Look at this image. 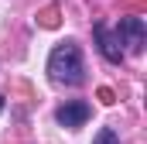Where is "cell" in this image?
Listing matches in <instances>:
<instances>
[{"instance_id": "4", "label": "cell", "mask_w": 147, "mask_h": 144, "mask_svg": "<svg viewBox=\"0 0 147 144\" xmlns=\"http://www.w3.org/2000/svg\"><path fill=\"white\" fill-rule=\"evenodd\" d=\"M92 31H96V41H99V55H103L106 62H113V65H120V62H123V48H120V38H116V31H110L103 21H99Z\"/></svg>"}, {"instance_id": "6", "label": "cell", "mask_w": 147, "mask_h": 144, "mask_svg": "<svg viewBox=\"0 0 147 144\" xmlns=\"http://www.w3.org/2000/svg\"><path fill=\"white\" fill-rule=\"evenodd\" d=\"M0 110H3V96H0Z\"/></svg>"}, {"instance_id": "5", "label": "cell", "mask_w": 147, "mask_h": 144, "mask_svg": "<svg viewBox=\"0 0 147 144\" xmlns=\"http://www.w3.org/2000/svg\"><path fill=\"white\" fill-rule=\"evenodd\" d=\"M92 144H120V137H116L113 127H99V134L92 137Z\"/></svg>"}, {"instance_id": "1", "label": "cell", "mask_w": 147, "mask_h": 144, "mask_svg": "<svg viewBox=\"0 0 147 144\" xmlns=\"http://www.w3.org/2000/svg\"><path fill=\"white\" fill-rule=\"evenodd\" d=\"M48 75L58 86H82L86 82V62H82V48L75 41H62L51 48L48 55Z\"/></svg>"}, {"instance_id": "3", "label": "cell", "mask_w": 147, "mask_h": 144, "mask_svg": "<svg viewBox=\"0 0 147 144\" xmlns=\"http://www.w3.org/2000/svg\"><path fill=\"white\" fill-rule=\"evenodd\" d=\"M89 117H92V107H89L86 100H69V103H62V107L55 110V120H58L62 127H69V130L82 127Z\"/></svg>"}, {"instance_id": "2", "label": "cell", "mask_w": 147, "mask_h": 144, "mask_svg": "<svg viewBox=\"0 0 147 144\" xmlns=\"http://www.w3.org/2000/svg\"><path fill=\"white\" fill-rule=\"evenodd\" d=\"M116 38H120V45H127L130 52H144V45H147V24H144V17H120Z\"/></svg>"}]
</instances>
